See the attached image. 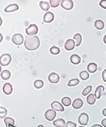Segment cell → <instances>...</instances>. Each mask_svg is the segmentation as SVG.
I'll list each match as a JSON object with an SVG mask.
<instances>
[{"label":"cell","instance_id":"obj_41","mask_svg":"<svg viewBox=\"0 0 106 127\" xmlns=\"http://www.w3.org/2000/svg\"><path fill=\"white\" fill-rule=\"evenodd\" d=\"M55 127H61V126H55Z\"/></svg>","mask_w":106,"mask_h":127},{"label":"cell","instance_id":"obj_12","mask_svg":"<svg viewBox=\"0 0 106 127\" xmlns=\"http://www.w3.org/2000/svg\"><path fill=\"white\" fill-rule=\"evenodd\" d=\"M54 19V15L51 12H47L44 16V21L46 23L52 22Z\"/></svg>","mask_w":106,"mask_h":127},{"label":"cell","instance_id":"obj_2","mask_svg":"<svg viewBox=\"0 0 106 127\" xmlns=\"http://www.w3.org/2000/svg\"><path fill=\"white\" fill-rule=\"evenodd\" d=\"M12 61L11 56L9 54H4L0 57V64L3 66L9 65Z\"/></svg>","mask_w":106,"mask_h":127},{"label":"cell","instance_id":"obj_33","mask_svg":"<svg viewBox=\"0 0 106 127\" xmlns=\"http://www.w3.org/2000/svg\"><path fill=\"white\" fill-rule=\"evenodd\" d=\"M66 127H76V124L73 122L69 121L66 124Z\"/></svg>","mask_w":106,"mask_h":127},{"label":"cell","instance_id":"obj_8","mask_svg":"<svg viewBox=\"0 0 106 127\" xmlns=\"http://www.w3.org/2000/svg\"><path fill=\"white\" fill-rule=\"evenodd\" d=\"M75 45H76L75 41H74L73 39H68L65 42L64 48L66 50L71 51L74 49Z\"/></svg>","mask_w":106,"mask_h":127},{"label":"cell","instance_id":"obj_6","mask_svg":"<svg viewBox=\"0 0 106 127\" xmlns=\"http://www.w3.org/2000/svg\"><path fill=\"white\" fill-rule=\"evenodd\" d=\"M89 121V116L88 115L84 112L81 113L78 117V122L79 124L82 126H87Z\"/></svg>","mask_w":106,"mask_h":127},{"label":"cell","instance_id":"obj_29","mask_svg":"<svg viewBox=\"0 0 106 127\" xmlns=\"http://www.w3.org/2000/svg\"><path fill=\"white\" fill-rule=\"evenodd\" d=\"M92 90V87L91 85H88L83 90L82 92V95L83 96H87V95L89 94L90 92H91V91Z\"/></svg>","mask_w":106,"mask_h":127},{"label":"cell","instance_id":"obj_11","mask_svg":"<svg viewBox=\"0 0 106 127\" xmlns=\"http://www.w3.org/2000/svg\"><path fill=\"white\" fill-rule=\"evenodd\" d=\"M13 91L12 86L9 83H6L4 84L3 86V91L6 95H10Z\"/></svg>","mask_w":106,"mask_h":127},{"label":"cell","instance_id":"obj_19","mask_svg":"<svg viewBox=\"0 0 106 127\" xmlns=\"http://www.w3.org/2000/svg\"><path fill=\"white\" fill-rule=\"evenodd\" d=\"M96 102L95 94H90L87 97V102L90 105H93Z\"/></svg>","mask_w":106,"mask_h":127},{"label":"cell","instance_id":"obj_18","mask_svg":"<svg viewBox=\"0 0 106 127\" xmlns=\"http://www.w3.org/2000/svg\"><path fill=\"white\" fill-rule=\"evenodd\" d=\"M53 124L55 126H61L62 127H66L65 120L63 119H62V118L57 119V120L54 121L53 122Z\"/></svg>","mask_w":106,"mask_h":127},{"label":"cell","instance_id":"obj_34","mask_svg":"<svg viewBox=\"0 0 106 127\" xmlns=\"http://www.w3.org/2000/svg\"><path fill=\"white\" fill-rule=\"evenodd\" d=\"M100 6L104 9H106V0H101L99 3Z\"/></svg>","mask_w":106,"mask_h":127},{"label":"cell","instance_id":"obj_4","mask_svg":"<svg viewBox=\"0 0 106 127\" xmlns=\"http://www.w3.org/2000/svg\"><path fill=\"white\" fill-rule=\"evenodd\" d=\"M12 41L15 45L19 46L22 45L23 41H24V38L23 35L20 33H16L13 35L12 38Z\"/></svg>","mask_w":106,"mask_h":127},{"label":"cell","instance_id":"obj_38","mask_svg":"<svg viewBox=\"0 0 106 127\" xmlns=\"http://www.w3.org/2000/svg\"><path fill=\"white\" fill-rule=\"evenodd\" d=\"M91 127H103L101 125H98V124H96V125H94L92 126H91Z\"/></svg>","mask_w":106,"mask_h":127},{"label":"cell","instance_id":"obj_3","mask_svg":"<svg viewBox=\"0 0 106 127\" xmlns=\"http://www.w3.org/2000/svg\"><path fill=\"white\" fill-rule=\"evenodd\" d=\"M38 28L37 26L35 24H31L26 29V33L30 36H33V35L36 34L38 33Z\"/></svg>","mask_w":106,"mask_h":127},{"label":"cell","instance_id":"obj_16","mask_svg":"<svg viewBox=\"0 0 106 127\" xmlns=\"http://www.w3.org/2000/svg\"><path fill=\"white\" fill-rule=\"evenodd\" d=\"M97 65L95 63H90L88 65L87 70L90 73H94L97 70Z\"/></svg>","mask_w":106,"mask_h":127},{"label":"cell","instance_id":"obj_23","mask_svg":"<svg viewBox=\"0 0 106 127\" xmlns=\"http://www.w3.org/2000/svg\"><path fill=\"white\" fill-rule=\"evenodd\" d=\"M73 39L75 40V43H76V46L78 47L79 46L82 42V35L80 33H76L75 35H74Z\"/></svg>","mask_w":106,"mask_h":127},{"label":"cell","instance_id":"obj_13","mask_svg":"<svg viewBox=\"0 0 106 127\" xmlns=\"http://www.w3.org/2000/svg\"><path fill=\"white\" fill-rule=\"evenodd\" d=\"M19 8V7L17 4H11L9 5L5 8L4 11L6 13L12 12H14L18 10Z\"/></svg>","mask_w":106,"mask_h":127},{"label":"cell","instance_id":"obj_1","mask_svg":"<svg viewBox=\"0 0 106 127\" xmlns=\"http://www.w3.org/2000/svg\"><path fill=\"white\" fill-rule=\"evenodd\" d=\"M25 38L24 45L26 48L28 50H35L40 46V40L36 35L26 36Z\"/></svg>","mask_w":106,"mask_h":127},{"label":"cell","instance_id":"obj_10","mask_svg":"<svg viewBox=\"0 0 106 127\" xmlns=\"http://www.w3.org/2000/svg\"><path fill=\"white\" fill-rule=\"evenodd\" d=\"M51 108H52V109L57 111L63 112V111H64L63 106L62 105L60 102L56 101H55L52 103V104H51Z\"/></svg>","mask_w":106,"mask_h":127},{"label":"cell","instance_id":"obj_36","mask_svg":"<svg viewBox=\"0 0 106 127\" xmlns=\"http://www.w3.org/2000/svg\"><path fill=\"white\" fill-rule=\"evenodd\" d=\"M101 125L103 127H106V118L103 119V120L101 121Z\"/></svg>","mask_w":106,"mask_h":127},{"label":"cell","instance_id":"obj_22","mask_svg":"<svg viewBox=\"0 0 106 127\" xmlns=\"http://www.w3.org/2000/svg\"><path fill=\"white\" fill-rule=\"evenodd\" d=\"M95 27L97 30H103L105 27V23L101 20H97L95 22Z\"/></svg>","mask_w":106,"mask_h":127},{"label":"cell","instance_id":"obj_27","mask_svg":"<svg viewBox=\"0 0 106 127\" xmlns=\"http://www.w3.org/2000/svg\"><path fill=\"white\" fill-rule=\"evenodd\" d=\"M34 85L35 88L37 89H40L43 87L44 85V83L41 79H38V80L35 81L34 82Z\"/></svg>","mask_w":106,"mask_h":127},{"label":"cell","instance_id":"obj_14","mask_svg":"<svg viewBox=\"0 0 106 127\" xmlns=\"http://www.w3.org/2000/svg\"><path fill=\"white\" fill-rule=\"evenodd\" d=\"M83 105V102L81 98H76L72 103V106L75 109H79L81 108Z\"/></svg>","mask_w":106,"mask_h":127},{"label":"cell","instance_id":"obj_7","mask_svg":"<svg viewBox=\"0 0 106 127\" xmlns=\"http://www.w3.org/2000/svg\"><path fill=\"white\" fill-rule=\"evenodd\" d=\"M61 5L64 9L70 10L73 9L74 3L72 0H62Z\"/></svg>","mask_w":106,"mask_h":127},{"label":"cell","instance_id":"obj_30","mask_svg":"<svg viewBox=\"0 0 106 127\" xmlns=\"http://www.w3.org/2000/svg\"><path fill=\"white\" fill-rule=\"evenodd\" d=\"M50 53L52 55H56L60 53V49L58 47L56 46H53L50 48Z\"/></svg>","mask_w":106,"mask_h":127},{"label":"cell","instance_id":"obj_39","mask_svg":"<svg viewBox=\"0 0 106 127\" xmlns=\"http://www.w3.org/2000/svg\"><path fill=\"white\" fill-rule=\"evenodd\" d=\"M103 40H104V42H105V43H106V34L104 37Z\"/></svg>","mask_w":106,"mask_h":127},{"label":"cell","instance_id":"obj_40","mask_svg":"<svg viewBox=\"0 0 106 127\" xmlns=\"http://www.w3.org/2000/svg\"><path fill=\"white\" fill-rule=\"evenodd\" d=\"M37 127H44V126H42L41 125H39L37 126Z\"/></svg>","mask_w":106,"mask_h":127},{"label":"cell","instance_id":"obj_24","mask_svg":"<svg viewBox=\"0 0 106 127\" xmlns=\"http://www.w3.org/2000/svg\"><path fill=\"white\" fill-rule=\"evenodd\" d=\"M39 6H40L41 9L45 11H47L49 9V3L47 2H44V1H40L39 3Z\"/></svg>","mask_w":106,"mask_h":127},{"label":"cell","instance_id":"obj_26","mask_svg":"<svg viewBox=\"0 0 106 127\" xmlns=\"http://www.w3.org/2000/svg\"><path fill=\"white\" fill-rule=\"evenodd\" d=\"M80 77L82 80L85 81L89 78V74L87 71L82 70L80 73Z\"/></svg>","mask_w":106,"mask_h":127},{"label":"cell","instance_id":"obj_5","mask_svg":"<svg viewBox=\"0 0 106 127\" xmlns=\"http://www.w3.org/2000/svg\"><path fill=\"white\" fill-rule=\"evenodd\" d=\"M56 116V111L53 109H48L45 113V117L49 121H52Z\"/></svg>","mask_w":106,"mask_h":127},{"label":"cell","instance_id":"obj_9","mask_svg":"<svg viewBox=\"0 0 106 127\" xmlns=\"http://www.w3.org/2000/svg\"><path fill=\"white\" fill-rule=\"evenodd\" d=\"M60 77L59 75L54 72L50 73L48 76V81L53 84H57L60 81Z\"/></svg>","mask_w":106,"mask_h":127},{"label":"cell","instance_id":"obj_31","mask_svg":"<svg viewBox=\"0 0 106 127\" xmlns=\"http://www.w3.org/2000/svg\"><path fill=\"white\" fill-rule=\"evenodd\" d=\"M7 113V110L4 107H0V118L3 119L5 118Z\"/></svg>","mask_w":106,"mask_h":127},{"label":"cell","instance_id":"obj_42","mask_svg":"<svg viewBox=\"0 0 106 127\" xmlns=\"http://www.w3.org/2000/svg\"><path fill=\"white\" fill-rule=\"evenodd\" d=\"M78 127H84L83 126H79Z\"/></svg>","mask_w":106,"mask_h":127},{"label":"cell","instance_id":"obj_20","mask_svg":"<svg viewBox=\"0 0 106 127\" xmlns=\"http://www.w3.org/2000/svg\"><path fill=\"white\" fill-rule=\"evenodd\" d=\"M4 122L6 127L13 126L15 124V121L14 119L10 117H6L4 119Z\"/></svg>","mask_w":106,"mask_h":127},{"label":"cell","instance_id":"obj_32","mask_svg":"<svg viewBox=\"0 0 106 127\" xmlns=\"http://www.w3.org/2000/svg\"><path fill=\"white\" fill-rule=\"evenodd\" d=\"M61 0H50L49 3L52 7H56L60 5Z\"/></svg>","mask_w":106,"mask_h":127},{"label":"cell","instance_id":"obj_37","mask_svg":"<svg viewBox=\"0 0 106 127\" xmlns=\"http://www.w3.org/2000/svg\"><path fill=\"white\" fill-rule=\"evenodd\" d=\"M102 113H103V116L106 117V108L104 109L103 110V112H102Z\"/></svg>","mask_w":106,"mask_h":127},{"label":"cell","instance_id":"obj_35","mask_svg":"<svg viewBox=\"0 0 106 127\" xmlns=\"http://www.w3.org/2000/svg\"><path fill=\"white\" fill-rule=\"evenodd\" d=\"M102 77H103V81L105 82H106V69L103 70V73H102Z\"/></svg>","mask_w":106,"mask_h":127},{"label":"cell","instance_id":"obj_25","mask_svg":"<svg viewBox=\"0 0 106 127\" xmlns=\"http://www.w3.org/2000/svg\"><path fill=\"white\" fill-rule=\"evenodd\" d=\"M62 103L65 106H69L71 104V99L70 98V97H68V96H65L61 100Z\"/></svg>","mask_w":106,"mask_h":127},{"label":"cell","instance_id":"obj_15","mask_svg":"<svg viewBox=\"0 0 106 127\" xmlns=\"http://www.w3.org/2000/svg\"><path fill=\"white\" fill-rule=\"evenodd\" d=\"M70 61L74 65H78L81 62V58L76 54H73L70 57Z\"/></svg>","mask_w":106,"mask_h":127},{"label":"cell","instance_id":"obj_17","mask_svg":"<svg viewBox=\"0 0 106 127\" xmlns=\"http://www.w3.org/2000/svg\"><path fill=\"white\" fill-rule=\"evenodd\" d=\"M105 91V87L103 85L98 86L95 91V95L96 98L99 99L101 96V94L103 91Z\"/></svg>","mask_w":106,"mask_h":127},{"label":"cell","instance_id":"obj_21","mask_svg":"<svg viewBox=\"0 0 106 127\" xmlns=\"http://www.w3.org/2000/svg\"><path fill=\"white\" fill-rule=\"evenodd\" d=\"M11 72L8 70H4L1 71V77L3 80H7L11 77Z\"/></svg>","mask_w":106,"mask_h":127},{"label":"cell","instance_id":"obj_28","mask_svg":"<svg viewBox=\"0 0 106 127\" xmlns=\"http://www.w3.org/2000/svg\"><path fill=\"white\" fill-rule=\"evenodd\" d=\"M79 83H80L79 79L77 78H73L69 81L68 84V86L69 87L75 86L79 84Z\"/></svg>","mask_w":106,"mask_h":127}]
</instances>
